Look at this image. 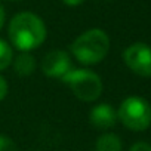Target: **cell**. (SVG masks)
Masks as SVG:
<instances>
[{"mask_svg":"<svg viewBox=\"0 0 151 151\" xmlns=\"http://www.w3.org/2000/svg\"><path fill=\"white\" fill-rule=\"evenodd\" d=\"M8 36L15 49L19 52H30L45 43L47 30L39 15L33 12H19L11 19Z\"/></svg>","mask_w":151,"mask_h":151,"instance_id":"1","label":"cell"},{"mask_svg":"<svg viewBox=\"0 0 151 151\" xmlns=\"http://www.w3.org/2000/svg\"><path fill=\"white\" fill-rule=\"evenodd\" d=\"M70 50L80 64L95 65L107 56L110 50V37L101 28H91L74 39Z\"/></svg>","mask_w":151,"mask_h":151,"instance_id":"2","label":"cell"},{"mask_svg":"<svg viewBox=\"0 0 151 151\" xmlns=\"http://www.w3.org/2000/svg\"><path fill=\"white\" fill-rule=\"evenodd\" d=\"M62 82L80 101L85 102L96 101L104 89L101 77L88 68H73L62 79Z\"/></svg>","mask_w":151,"mask_h":151,"instance_id":"3","label":"cell"},{"mask_svg":"<svg viewBox=\"0 0 151 151\" xmlns=\"http://www.w3.org/2000/svg\"><path fill=\"white\" fill-rule=\"evenodd\" d=\"M117 119L129 130L142 132L151 124V105L141 96H129L120 104Z\"/></svg>","mask_w":151,"mask_h":151,"instance_id":"4","label":"cell"},{"mask_svg":"<svg viewBox=\"0 0 151 151\" xmlns=\"http://www.w3.org/2000/svg\"><path fill=\"white\" fill-rule=\"evenodd\" d=\"M123 61L130 71L141 77H151V47L147 43H133L123 52Z\"/></svg>","mask_w":151,"mask_h":151,"instance_id":"5","label":"cell"},{"mask_svg":"<svg viewBox=\"0 0 151 151\" xmlns=\"http://www.w3.org/2000/svg\"><path fill=\"white\" fill-rule=\"evenodd\" d=\"M40 68H42L43 74H46L47 77L62 80L73 70V61H71V56L67 50L53 49L43 56Z\"/></svg>","mask_w":151,"mask_h":151,"instance_id":"6","label":"cell"},{"mask_svg":"<svg viewBox=\"0 0 151 151\" xmlns=\"http://www.w3.org/2000/svg\"><path fill=\"white\" fill-rule=\"evenodd\" d=\"M117 111L110 104H98L95 105L89 113V123L99 130L111 129L117 123Z\"/></svg>","mask_w":151,"mask_h":151,"instance_id":"7","label":"cell"},{"mask_svg":"<svg viewBox=\"0 0 151 151\" xmlns=\"http://www.w3.org/2000/svg\"><path fill=\"white\" fill-rule=\"evenodd\" d=\"M14 64V70L18 76L21 77H27L31 76L36 70V59L30 52H21L19 55H17L12 61Z\"/></svg>","mask_w":151,"mask_h":151,"instance_id":"8","label":"cell"},{"mask_svg":"<svg viewBox=\"0 0 151 151\" xmlns=\"http://www.w3.org/2000/svg\"><path fill=\"white\" fill-rule=\"evenodd\" d=\"M122 139L116 133H102L95 142V151H122Z\"/></svg>","mask_w":151,"mask_h":151,"instance_id":"9","label":"cell"},{"mask_svg":"<svg viewBox=\"0 0 151 151\" xmlns=\"http://www.w3.org/2000/svg\"><path fill=\"white\" fill-rule=\"evenodd\" d=\"M14 61V50H12V46L3 40L0 39V71L6 70Z\"/></svg>","mask_w":151,"mask_h":151,"instance_id":"10","label":"cell"},{"mask_svg":"<svg viewBox=\"0 0 151 151\" xmlns=\"http://www.w3.org/2000/svg\"><path fill=\"white\" fill-rule=\"evenodd\" d=\"M0 151H18V147L8 135H0Z\"/></svg>","mask_w":151,"mask_h":151,"instance_id":"11","label":"cell"},{"mask_svg":"<svg viewBox=\"0 0 151 151\" xmlns=\"http://www.w3.org/2000/svg\"><path fill=\"white\" fill-rule=\"evenodd\" d=\"M8 91H9V86H8V82L3 76H0V102H2L6 95H8Z\"/></svg>","mask_w":151,"mask_h":151,"instance_id":"12","label":"cell"},{"mask_svg":"<svg viewBox=\"0 0 151 151\" xmlns=\"http://www.w3.org/2000/svg\"><path fill=\"white\" fill-rule=\"evenodd\" d=\"M130 151H151V145L147 142H136L130 147Z\"/></svg>","mask_w":151,"mask_h":151,"instance_id":"13","label":"cell"},{"mask_svg":"<svg viewBox=\"0 0 151 151\" xmlns=\"http://www.w3.org/2000/svg\"><path fill=\"white\" fill-rule=\"evenodd\" d=\"M5 21H6V12H5V8H3V5L0 3V30L3 28V25H5Z\"/></svg>","mask_w":151,"mask_h":151,"instance_id":"14","label":"cell"},{"mask_svg":"<svg viewBox=\"0 0 151 151\" xmlns=\"http://www.w3.org/2000/svg\"><path fill=\"white\" fill-rule=\"evenodd\" d=\"M61 2L67 6H79L85 2V0H61Z\"/></svg>","mask_w":151,"mask_h":151,"instance_id":"15","label":"cell"},{"mask_svg":"<svg viewBox=\"0 0 151 151\" xmlns=\"http://www.w3.org/2000/svg\"><path fill=\"white\" fill-rule=\"evenodd\" d=\"M9 2H19V0H9Z\"/></svg>","mask_w":151,"mask_h":151,"instance_id":"16","label":"cell"}]
</instances>
